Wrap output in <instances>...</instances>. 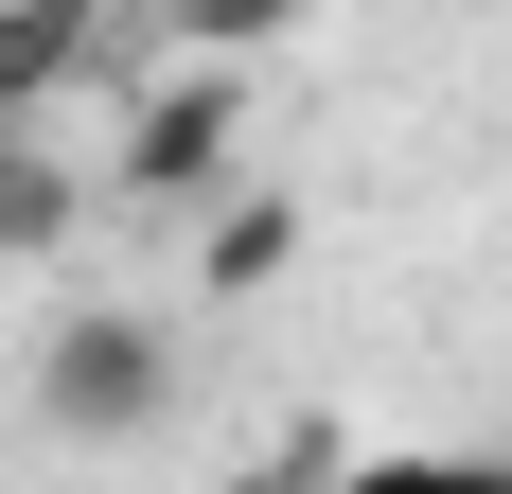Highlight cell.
<instances>
[{
    "label": "cell",
    "instance_id": "obj_1",
    "mask_svg": "<svg viewBox=\"0 0 512 494\" xmlns=\"http://www.w3.org/2000/svg\"><path fill=\"white\" fill-rule=\"evenodd\" d=\"M36 389H53V424H89V442H106V424H142V406H159V336H142V318H71Z\"/></svg>",
    "mask_w": 512,
    "mask_h": 494
}]
</instances>
